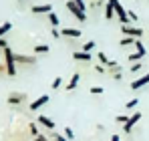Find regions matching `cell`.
I'll use <instances>...</instances> for the list:
<instances>
[{
	"instance_id": "obj_1",
	"label": "cell",
	"mask_w": 149,
	"mask_h": 141,
	"mask_svg": "<svg viewBox=\"0 0 149 141\" xmlns=\"http://www.w3.org/2000/svg\"><path fill=\"white\" fill-rule=\"evenodd\" d=\"M2 52H4V67H6V75H8V77H14V75H16V59H14L12 48L6 47Z\"/></svg>"
},
{
	"instance_id": "obj_2",
	"label": "cell",
	"mask_w": 149,
	"mask_h": 141,
	"mask_svg": "<svg viewBox=\"0 0 149 141\" xmlns=\"http://www.w3.org/2000/svg\"><path fill=\"white\" fill-rule=\"evenodd\" d=\"M107 2H109V4H113L115 14H117V18L121 20V24H129V20H131V18H129V14L125 12V8L121 6V2H119V0H107Z\"/></svg>"
},
{
	"instance_id": "obj_3",
	"label": "cell",
	"mask_w": 149,
	"mask_h": 141,
	"mask_svg": "<svg viewBox=\"0 0 149 141\" xmlns=\"http://www.w3.org/2000/svg\"><path fill=\"white\" fill-rule=\"evenodd\" d=\"M121 32L125 36H133V38H141L143 36V30L137 28V26H131V24H123L121 26Z\"/></svg>"
},
{
	"instance_id": "obj_4",
	"label": "cell",
	"mask_w": 149,
	"mask_h": 141,
	"mask_svg": "<svg viewBox=\"0 0 149 141\" xmlns=\"http://www.w3.org/2000/svg\"><path fill=\"white\" fill-rule=\"evenodd\" d=\"M67 8L73 12V16L77 18V20H81V22H85V20H87V14H85L77 4H74V0H69V2H67Z\"/></svg>"
},
{
	"instance_id": "obj_5",
	"label": "cell",
	"mask_w": 149,
	"mask_h": 141,
	"mask_svg": "<svg viewBox=\"0 0 149 141\" xmlns=\"http://www.w3.org/2000/svg\"><path fill=\"white\" fill-rule=\"evenodd\" d=\"M49 101H50V95H40L38 99H34V101L30 103V111H38V109L45 107Z\"/></svg>"
},
{
	"instance_id": "obj_6",
	"label": "cell",
	"mask_w": 149,
	"mask_h": 141,
	"mask_svg": "<svg viewBox=\"0 0 149 141\" xmlns=\"http://www.w3.org/2000/svg\"><path fill=\"white\" fill-rule=\"evenodd\" d=\"M139 119H141V113H139V111H135V113L129 117V121L123 125V131H125V133H131V129L137 125V121H139Z\"/></svg>"
},
{
	"instance_id": "obj_7",
	"label": "cell",
	"mask_w": 149,
	"mask_h": 141,
	"mask_svg": "<svg viewBox=\"0 0 149 141\" xmlns=\"http://www.w3.org/2000/svg\"><path fill=\"white\" fill-rule=\"evenodd\" d=\"M24 101H26L24 93H12V95H8V99H6L8 105H20V103H24Z\"/></svg>"
},
{
	"instance_id": "obj_8",
	"label": "cell",
	"mask_w": 149,
	"mask_h": 141,
	"mask_svg": "<svg viewBox=\"0 0 149 141\" xmlns=\"http://www.w3.org/2000/svg\"><path fill=\"white\" fill-rule=\"evenodd\" d=\"M145 85H149V73L143 75V77H139V79H135V81H131V89L133 91H137V89H141Z\"/></svg>"
},
{
	"instance_id": "obj_9",
	"label": "cell",
	"mask_w": 149,
	"mask_h": 141,
	"mask_svg": "<svg viewBox=\"0 0 149 141\" xmlns=\"http://www.w3.org/2000/svg\"><path fill=\"white\" fill-rule=\"evenodd\" d=\"M50 12H52L50 4H36V6H32V14H50Z\"/></svg>"
},
{
	"instance_id": "obj_10",
	"label": "cell",
	"mask_w": 149,
	"mask_h": 141,
	"mask_svg": "<svg viewBox=\"0 0 149 141\" xmlns=\"http://www.w3.org/2000/svg\"><path fill=\"white\" fill-rule=\"evenodd\" d=\"M61 34H63L65 38H79L83 32H81L79 28H63V30H61Z\"/></svg>"
},
{
	"instance_id": "obj_11",
	"label": "cell",
	"mask_w": 149,
	"mask_h": 141,
	"mask_svg": "<svg viewBox=\"0 0 149 141\" xmlns=\"http://www.w3.org/2000/svg\"><path fill=\"white\" fill-rule=\"evenodd\" d=\"M36 121H38L40 125H45L47 129H50V131H52V129L56 127V123H54V121H52L50 117H47V115H38V119H36Z\"/></svg>"
},
{
	"instance_id": "obj_12",
	"label": "cell",
	"mask_w": 149,
	"mask_h": 141,
	"mask_svg": "<svg viewBox=\"0 0 149 141\" xmlns=\"http://www.w3.org/2000/svg\"><path fill=\"white\" fill-rule=\"evenodd\" d=\"M14 59H16V65H18V63H20V65H34V63H36L34 57H26V54H14Z\"/></svg>"
},
{
	"instance_id": "obj_13",
	"label": "cell",
	"mask_w": 149,
	"mask_h": 141,
	"mask_svg": "<svg viewBox=\"0 0 149 141\" xmlns=\"http://www.w3.org/2000/svg\"><path fill=\"white\" fill-rule=\"evenodd\" d=\"M73 59L74 61H85V63H89L93 57H91V52H83V50H77V52H73Z\"/></svg>"
},
{
	"instance_id": "obj_14",
	"label": "cell",
	"mask_w": 149,
	"mask_h": 141,
	"mask_svg": "<svg viewBox=\"0 0 149 141\" xmlns=\"http://www.w3.org/2000/svg\"><path fill=\"white\" fill-rule=\"evenodd\" d=\"M79 81H81V75H79V73H74L73 77H71V81L67 83V91H74V89H77V85H79Z\"/></svg>"
},
{
	"instance_id": "obj_15",
	"label": "cell",
	"mask_w": 149,
	"mask_h": 141,
	"mask_svg": "<svg viewBox=\"0 0 149 141\" xmlns=\"http://www.w3.org/2000/svg\"><path fill=\"white\" fill-rule=\"evenodd\" d=\"M135 43H137V38H133V36H125V38H121V47H135Z\"/></svg>"
},
{
	"instance_id": "obj_16",
	"label": "cell",
	"mask_w": 149,
	"mask_h": 141,
	"mask_svg": "<svg viewBox=\"0 0 149 141\" xmlns=\"http://www.w3.org/2000/svg\"><path fill=\"white\" fill-rule=\"evenodd\" d=\"M113 16H115V8H113V4H109V2H107V6H105V18H107V20H111Z\"/></svg>"
},
{
	"instance_id": "obj_17",
	"label": "cell",
	"mask_w": 149,
	"mask_h": 141,
	"mask_svg": "<svg viewBox=\"0 0 149 141\" xmlns=\"http://www.w3.org/2000/svg\"><path fill=\"white\" fill-rule=\"evenodd\" d=\"M49 50H50L49 45H36L34 47V54H47Z\"/></svg>"
},
{
	"instance_id": "obj_18",
	"label": "cell",
	"mask_w": 149,
	"mask_h": 141,
	"mask_svg": "<svg viewBox=\"0 0 149 141\" xmlns=\"http://www.w3.org/2000/svg\"><path fill=\"white\" fill-rule=\"evenodd\" d=\"M95 47H97V45H95L93 40H89V43H85V45L81 47V50H83V52H93V50H95Z\"/></svg>"
},
{
	"instance_id": "obj_19",
	"label": "cell",
	"mask_w": 149,
	"mask_h": 141,
	"mask_svg": "<svg viewBox=\"0 0 149 141\" xmlns=\"http://www.w3.org/2000/svg\"><path fill=\"white\" fill-rule=\"evenodd\" d=\"M143 57H145L143 52H137V50H135V52H131V54H129V61H131V63H137V61H141Z\"/></svg>"
},
{
	"instance_id": "obj_20",
	"label": "cell",
	"mask_w": 149,
	"mask_h": 141,
	"mask_svg": "<svg viewBox=\"0 0 149 141\" xmlns=\"http://www.w3.org/2000/svg\"><path fill=\"white\" fill-rule=\"evenodd\" d=\"M10 28H12V22H4L2 24V26H0V38H4V34H6Z\"/></svg>"
},
{
	"instance_id": "obj_21",
	"label": "cell",
	"mask_w": 149,
	"mask_h": 141,
	"mask_svg": "<svg viewBox=\"0 0 149 141\" xmlns=\"http://www.w3.org/2000/svg\"><path fill=\"white\" fill-rule=\"evenodd\" d=\"M49 20H50V24H52V28H56L58 22H61V20H58V16H56L54 12H50V14H49Z\"/></svg>"
},
{
	"instance_id": "obj_22",
	"label": "cell",
	"mask_w": 149,
	"mask_h": 141,
	"mask_svg": "<svg viewBox=\"0 0 149 141\" xmlns=\"http://www.w3.org/2000/svg\"><path fill=\"white\" fill-rule=\"evenodd\" d=\"M135 50H137V52H143V54H147V48L141 45V40H139V38H137V43H135Z\"/></svg>"
},
{
	"instance_id": "obj_23",
	"label": "cell",
	"mask_w": 149,
	"mask_h": 141,
	"mask_svg": "<svg viewBox=\"0 0 149 141\" xmlns=\"http://www.w3.org/2000/svg\"><path fill=\"white\" fill-rule=\"evenodd\" d=\"M65 137H67L69 141H73V139H74V131L71 129V127H65Z\"/></svg>"
},
{
	"instance_id": "obj_24",
	"label": "cell",
	"mask_w": 149,
	"mask_h": 141,
	"mask_svg": "<svg viewBox=\"0 0 149 141\" xmlns=\"http://www.w3.org/2000/svg\"><path fill=\"white\" fill-rule=\"evenodd\" d=\"M28 127H30V135H32V137H38V135H40V133H38V127H36V123H30Z\"/></svg>"
},
{
	"instance_id": "obj_25",
	"label": "cell",
	"mask_w": 149,
	"mask_h": 141,
	"mask_svg": "<svg viewBox=\"0 0 149 141\" xmlns=\"http://www.w3.org/2000/svg\"><path fill=\"white\" fill-rule=\"evenodd\" d=\"M137 103H139L137 99H131V101H127V103H125V109H129V111H131L133 107H137Z\"/></svg>"
},
{
	"instance_id": "obj_26",
	"label": "cell",
	"mask_w": 149,
	"mask_h": 141,
	"mask_svg": "<svg viewBox=\"0 0 149 141\" xmlns=\"http://www.w3.org/2000/svg\"><path fill=\"white\" fill-rule=\"evenodd\" d=\"M129 117H131V115H119V117H117V123H121V125H125V123L129 121Z\"/></svg>"
},
{
	"instance_id": "obj_27",
	"label": "cell",
	"mask_w": 149,
	"mask_h": 141,
	"mask_svg": "<svg viewBox=\"0 0 149 141\" xmlns=\"http://www.w3.org/2000/svg\"><path fill=\"white\" fill-rule=\"evenodd\" d=\"M61 85H63V79H61V77H56V79L52 81V89H58Z\"/></svg>"
},
{
	"instance_id": "obj_28",
	"label": "cell",
	"mask_w": 149,
	"mask_h": 141,
	"mask_svg": "<svg viewBox=\"0 0 149 141\" xmlns=\"http://www.w3.org/2000/svg\"><path fill=\"white\" fill-rule=\"evenodd\" d=\"M91 93L93 95H103V87H91Z\"/></svg>"
},
{
	"instance_id": "obj_29",
	"label": "cell",
	"mask_w": 149,
	"mask_h": 141,
	"mask_svg": "<svg viewBox=\"0 0 149 141\" xmlns=\"http://www.w3.org/2000/svg\"><path fill=\"white\" fill-rule=\"evenodd\" d=\"M141 63H135V65H131V73H137V70H141Z\"/></svg>"
},
{
	"instance_id": "obj_30",
	"label": "cell",
	"mask_w": 149,
	"mask_h": 141,
	"mask_svg": "<svg viewBox=\"0 0 149 141\" xmlns=\"http://www.w3.org/2000/svg\"><path fill=\"white\" fill-rule=\"evenodd\" d=\"M50 32H52V36H54V38H61V36H63V34H61V30H58V28H52V30H50Z\"/></svg>"
},
{
	"instance_id": "obj_31",
	"label": "cell",
	"mask_w": 149,
	"mask_h": 141,
	"mask_svg": "<svg viewBox=\"0 0 149 141\" xmlns=\"http://www.w3.org/2000/svg\"><path fill=\"white\" fill-rule=\"evenodd\" d=\"M113 79H115V81H121V79H123V75H121V70H117V73H113Z\"/></svg>"
},
{
	"instance_id": "obj_32",
	"label": "cell",
	"mask_w": 149,
	"mask_h": 141,
	"mask_svg": "<svg viewBox=\"0 0 149 141\" xmlns=\"http://www.w3.org/2000/svg\"><path fill=\"white\" fill-rule=\"evenodd\" d=\"M54 141H69L65 135H54Z\"/></svg>"
},
{
	"instance_id": "obj_33",
	"label": "cell",
	"mask_w": 149,
	"mask_h": 141,
	"mask_svg": "<svg viewBox=\"0 0 149 141\" xmlns=\"http://www.w3.org/2000/svg\"><path fill=\"white\" fill-rule=\"evenodd\" d=\"M8 47V43H6V40H4V38H0V48H2V50H4V48Z\"/></svg>"
},
{
	"instance_id": "obj_34",
	"label": "cell",
	"mask_w": 149,
	"mask_h": 141,
	"mask_svg": "<svg viewBox=\"0 0 149 141\" xmlns=\"http://www.w3.org/2000/svg\"><path fill=\"white\" fill-rule=\"evenodd\" d=\"M127 14H129V18H131V20H137V14H135L133 10H131V12H127Z\"/></svg>"
},
{
	"instance_id": "obj_35",
	"label": "cell",
	"mask_w": 149,
	"mask_h": 141,
	"mask_svg": "<svg viewBox=\"0 0 149 141\" xmlns=\"http://www.w3.org/2000/svg\"><path fill=\"white\" fill-rule=\"evenodd\" d=\"M95 69H97V73H105V69H107V67H103V65H97Z\"/></svg>"
},
{
	"instance_id": "obj_36",
	"label": "cell",
	"mask_w": 149,
	"mask_h": 141,
	"mask_svg": "<svg viewBox=\"0 0 149 141\" xmlns=\"http://www.w3.org/2000/svg\"><path fill=\"white\" fill-rule=\"evenodd\" d=\"M0 75H6V67L4 65H0Z\"/></svg>"
},
{
	"instance_id": "obj_37",
	"label": "cell",
	"mask_w": 149,
	"mask_h": 141,
	"mask_svg": "<svg viewBox=\"0 0 149 141\" xmlns=\"http://www.w3.org/2000/svg\"><path fill=\"white\" fill-rule=\"evenodd\" d=\"M45 139H47V137H42V135H38V137H34L32 141H45Z\"/></svg>"
},
{
	"instance_id": "obj_38",
	"label": "cell",
	"mask_w": 149,
	"mask_h": 141,
	"mask_svg": "<svg viewBox=\"0 0 149 141\" xmlns=\"http://www.w3.org/2000/svg\"><path fill=\"white\" fill-rule=\"evenodd\" d=\"M111 141H121V139H119V135H111Z\"/></svg>"
},
{
	"instance_id": "obj_39",
	"label": "cell",
	"mask_w": 149,
	"mask_h": 141,
	"mask_svg": "<svg viewBox=\"0 0 149 141\" xmlns=\"http://www.w3.org/2000/svg\"><path fill=\"white\" fill-rule=\"evenodd\" d=\"M45 141H49V139H45Z\"/></svg>"
}]
</instances>
